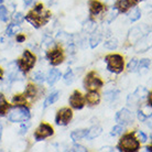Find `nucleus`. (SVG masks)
Returning a JSON list of instances; mask_svg holds the SVG:
<instances>
[{
    "label": "nucleus",
    "instance_id": "obj_1",
    "mask_svg": "<svg viewBox=\"0 0 152 152\" xmlns=\"http://www.w3.org/2000/svg\"><path fill=\"white\" fill-rule=\"evenodd\" d=\"M107 69L110 72L120 73L124 69V58L119 54H110L106 57Z\"/></svg>",
    "mask_w": 152,
    "mask_h": 152
},
{
    "label": "nucleus",
    "instance_id": "obj_2",
    "mask_svg": "<svg viewBox=\"0 0 152 152\" xmlns=\"http://www.w3.org/2000/svg\"><path fill=\"white\" fill-rule=\"evenodd\" d=\"M30 118V111L26 107H15L9 113V120L12 122L27 121Z\"/></svg>",
    "mask_w": 152,
    "mask_h": 152
},
{
    "label": "nucleus",
    "instance_id": "obj_3",
    "mask_svg": "<svg viewBox=\"0 0 152 152\" xmlns=\"http://www.w3.org/2000/svg\"><path fill=\"white\" fill-rule=\"evenodd\" d=\"M139 141L133 137L132 134H127L122 138L119 145V150L126 152H133L139 149Z\"/></svg>",
    "mask_w": 152,
    "mask_h": 152
},
{
    "label": "nucleus",
    "instance_id": "obj_4",
    "mask_svg": "<svg viewBox=\"0 0 152 152\" xmlns=\"http://www.w3.org/2000/svg\"><path fill=\"white\" fill-rule=\"evenodd\" d=\"M35 64V56L31 53L30 51H26L23 53L21 60L18 63V66L19 69L22 71V72H29Z\"/></svg>",
    "mask_w": 152,
    "mask_h": 152
},
{
    "label": "nucleus",
    "instance_id": "obj_5",
    "mask_svg": "<svg viewBox=\"0 0 152 152\" xmlns=\"http://www.w3.org/2000/svg\"><path fill=\"white\" fill-rule=\"evenodd\" d=\"M72 117H73V113L69 108H62L61 110H58V113H57L55 121H56L57 125L65 126L71 121Z\"/></svg>",
    "mask_w": 152,
    "mask_h": 152
},
{
    "label": "nucleus",
    "instance_id": "obj_6",
    "mask_svg": "<svg viewBox=\"0 0 152 152\" xmlns=\"http://www.w3.org/2000/svg\"><path fill=\"white\" fill-rule=\"evenodd\" d=\"M52 134H53V128L46 124H42L35 131L34 137L37 141H41L48 137H51Z\"/></svg>",
    "mask_w": 152,
    "mask_h": 152
},
{
    "label": "nucleus",
    "instance_id": "obj_7",
    "mask_svg": "<svg viewBox=\"0 0 152 152\" xmlns=\"http://www.w3.org/2000/svg\"><path fill=\"white\" fill-rule=\"evenodd\" d=\"M85 86L87 89L89 91H96L103 86V82L99 80L98 77H96L94 75V73H91L88 74L87 77H86V80H85Z\"/></svg>",
    "mask_w": 152,
    "mask_h": 152
},
{
    "label": "nucleus",
    "instance_id": "obj_8",
    "mask_svg": "<svg viewBox=\"0 0 152 152\" xmlns=\"http://www.w3.org/2000/svg\"><path fill=\"white\" fill-rule=\"evenodd\" d=\"M116 121L122 125H128L131 124L133 121V115L131 114V111H129L128 109H121L120 111H118L116 115Z\"/></svg>",
    "mask_w": 152,
    "mask_h": 152
},
{
    "label": "nucleus",
    "instance_id": "obj_9",
    "mask_svg": "<svg viewBox=\"0 0 152 152\" xmlns=\"http://www.w3.org/2000/svg\"><path fill=\"white\" fill-rule=\"evenodd\" d=\"M69 104L75 109H82L84 107V98L80 91H74L73 95L69 97Z\"/></svg>",
    "mask_w": 152,
    "mask_h": 152
},
{
    "label": "nucleus",
    "instance_id": "obj_10",
    "mask_svg": "<svg viewBox=\"0 0 152 152\" xmlns=\"http://www.w3.org/2000/svg\"><path fill=\"white\" fill-rule=\"evenodd\" d=\"M64 60L63 53H62L61 50H54L50 54V63L52 65H58L61 64Z\"/></svg>",
    "mask_w": 152,
    "mask_h": 152
},
{
    "label": "nucleus",
    "instance_id": "obj_11",
    "mask_svg": "<svg viewBox=\"0 0 152 152\" xmlns=\"http://www.w3.org/2000/svg\"><path fill=\"white\" fill-rule=\"evenodd\" d=\"M60 78H61V72L56 69H52L46 76V80H48L49 85H54Z\"/></svg>",
    "mask_w": 152,
    "mask_h": 152
},
{
    "label": "nucleus",
    "instance_id": "obj_12",
    "mask_svg": "<svg viewBox=\"0 0 152 152\" xmlns=\"http://www.w3.org/2000/svg\"><path fill=\"white\" fill-rule=\"evenodd\" d=\"M104 10L103 4H100L98 0H91L89 1V11L91 15H99Z\"/></svg>",
    "mask_w": 152,
    "mask_h": 152
},
{
    "label": "nucleus",
    "instance_id": "obj_13",
    "mask_svg": "<svg viewBox=\"0 0 152 152\" xmlns=\"http://www.w3.org/2000/svg\"><path fill=\"white\" fill-rule=\"evenodd\" d=\"M85 99H86L87 104H89L91 106H93V105H96V104L99 103V100H100V96H99L96 91H91L87 95L85 96Z\"/></svg>",
    "mask_w": 152,
    "mask_h": 152
},
{
    "label": "nucleus",
    "instance_id": "obj_14",
    "mask_svg": "<svg viewBox=\"0 0 152 152\" xmlns=\"http://www.w3.org/2000/svg\"><path fill=\"white\" fill-rule=\"evenodd\" d=\"M140 38H142V31H141L140 28H133L131 29L129 32V41L131 43H134V42H137L138 40Z\"/></svg>",
    "mask_w": 152,
    "mask_h": 152
},
{
    "label": "nucleus",
    "instance_id": "obj_15",
    "mask_svg": "<svg viewBox=\"0 0 152 152\" xmlns=\"http://www.w3.org/2000/svg\"><path fill=\"white\" fill-rule=\"evenodd\" d=\"M149 45H150V44L148 43V38L145 37V38H140L138 40L137 44L134 46V49H136L137 52H143V51H145V50L148 49Z\"/></svg>",
    "mask_w": 152,
    "mask_h": 152
},
{
    "label": "nucleus",
    "instance_id": "obj_16",
    "mask_svg": "<svg viewBox=\"0 0 152 152\" xmlns=\"http://www.w3.org/2000/svg\"><path fill=\"white\" fill-rule=\"evenodd\" d=\"M87 132H88L87 129L75 130V131H73V132L71 133V138H72V140H74V141L82 140V139H84V138H86Z\"/></svg>",
    "mask_w": 152,
    "mask_h": 152
},
{
    "label": "nucleus",
    "instance_id": "obj_17",
    "mask_svg": "<svg viewBox=\"0 0 152 152\" xmlns=\"http://www.w3.org/2000/svg\"><path fill=\"white\" fill-rule=\"evenodd\" d=\"M102 131H103V129H102V127H100V126H95V127H93L91 129L88 130L86 138L89 139V140H91V139H94V138L98 137L99 134L102 133Z\"/></svg>",
    "mask_w": 152,
    "mask_h": 152
},
{
    "label": "nucleus",
    "instance_id": "obj_18",
    "mask_svg": "<svg viewBox=\"0 0 152 152\" xmlns=\"http://www.w3.org/2000/svg\"><path fill=\"white\" fill-rule=\"evenodd\" d=\"M58 97H60V93H58V91L51 93V94L46 97L45 102H44V108H46V107H49L50 105H52V104L55 103L57 99H58Z\"/></svg>",
    "mask_w": 152,
    "mask_h": 152
},
{
    "label": "nucleus",
    "instance_id": "obj_19",
    "mask_svg": "<svg viewBox=\"0 0 152 152\" xmlns=\"http://www.w3.org/2000/svg\"><path fill=\"white\" fill-rule=\"evenodd\" d=\"M100 40H102V34H100V33H98V32L93 33L91 40H89V45H91V49H95L96 46L99 44Z\"/></svg>",
    "mask_w": 152,
    "mask_h": 152
},
{
    "label": "nucleus",
    "instance_id": "obj_20",
    "mask_svg": "<svg viewBox=\"0 0 152 152\" xmlns=\"http://www.w3.org/2000/svg\"><path fill=\"white\" fill-rule=\"evenodd\" d=\"M141 99V96H138V93L136 91L134 94L132 95H130L127 99V104L129 105V106H136L138 103H139V100Z\"/></svg>",
    "mask_w": 152,
    "mask_h": 152
},
{
    "label": "nucleus",
    "instance_id": "obj_21",
    "mask_svg": "<svg viewBox=\"0 0 152 152\" xmlns=\"http://www.w3.org/2000/svg\"><path fill=\"white\" fill-rule=\"evenodd\" d=\"M104 45H105V48H106V49H109V50H115V49H117V46H118V41H117V39H115V38L108 39L107 41H105V43H104Z\"/></svg>",
    "mask_w": 152,
    "mask_h": 152
},
{
    "label": "nucleus",
    "instance_id": "obj_22",
    "mask_svg": "<svg viewBox=\"0 0 152 152\" xmlns=\"http://www.w3.org/2000/svg\"><path fill=\"white\" fill-rule=\"evenodd\" d=\"M119 96V91H110L105 93V99L107 102H114Z\"/></svg>",
    "mask_w": 152,
    "mask_h": 152
},
{
    "label": "nucleus",
    "instance_id": "obj_23",
    "mask_svg": "<svg viewBox=\"0 0 152 152\" xmlns=\"http://www.w3.org/2000/svg\"><path fill=\"white\" fill-rule=\"evenodd\" d=\"M117 8H118V11L126 12L130 8V6L127 0H119L117 2Z\"/></svg>",
    "mask_w": 152,
    "mask_h": 152
},
{
    "label": "nucleus",
    "instance_id": "obj_24",
    "mask_svg": "<svg viewBox=\"0 0 152 152\" xmlns=\"http://www.w3.org/2000/svg\"><path fill=\"white\" fill-rule=\"evenodd\" d=\"M18 30H19V26L12 22L11 24H9V26H8L6 33H7V35H9V37H12V35H15V33L18 32Z\"/></svg>",
    "mask_w": 152,
    "mask_h": 152
},
{
    "label": "nucleus",
    "instance_id": "obj_25",
    "mask_svg": "<svg viewBox=\"0 0 152 152\" xmlns=\"http://www.w3.org/2000/svg\"><path fill=\"white\" fill-rule=\"evenodd\" d=\"M149 66H150V60H141L140 61V64H139V69L141 71V73L145 72V71H148Z\"/></svg>",
    "mask_w": 152,
    "mask_h": 152
},
{
    "label": "nucleus",
    "instance_id": "obj_26",
    "mask_svg": "<svg viewBox=\"0 0 152 152\" xmlns=\"http://www.w3.org/2000/svg\"><path fill=\"white\" fill-rule=\"evenodd\" d=\"M140 17H141V12L138 8H134L133 11L130 13V20H131V22H134V21L139 20L140 19Z\"/></svg>",
    "mask_w": 152,
    "mask_h": 152
},
{
    "label": "nucleus",
    "instance_id": "obj_27",
    "mask_svg": "<svg viewBox=\"0 0 152 152\" xmlns=\"http://www.w3.org/2000/svg\"><path fill=\"white\" fill-rule=\"evenodd\" d=\"M0 20L1 21H8V10L4 6H0Z\"/></svg>",
    "mask_w": 152,
    "mask_h": 152
},
{
    "label": "nucleus",
    "instance_id": "obj_28",
    "mask_svg": "<svg viewBox=\"0 0 152 152\" xmlns=\"http://www.w3.org/2000/svg\"><path fill=\"white\" fill-rule=\"evenodd\" d=\"M73 80H74V74H73V72L69 69V71H67V73L64 75V82H65V84L69 85V84L73 83Z\"/></svg>",
    "mask_w": 152,
    "mask_h": 152
},
{
    "label": "nucleus",
    "instance_id": "obj_29",
    "mask_svg": "<svg viewBox=\"0 0 152 152\" xmlns=\"http://www.w3.org/2000/svg\"><path fill=\"white\" fill-rule=\"evenodd\" d=\"M26 94H27V96H29V97H34L35 94H37V88H35L32 84H29L27 87Z\"/></svg>",
    "mask_w": 152,
    "mask_h": 152
},
{
    "label": "nucleus",
    "instance_id": "obj_30",
    "mask_svg": "<svg viewBox=\"0 0 152 152\" xmlns=\"http://www.w3.org/2000/svg\"><path fill=\"white\" fill-rule=\"evenodd\" d=\"M33 80L35 82H38V83H43L44 80H45V76L42 72H35L33 74Z\"/></svg>",
    "mask_w": 152,
    "mask_h": 152
},
{
    "label": "nucleus",
    "instance_id": "obj_31",
    "mask_svg": "<svg viewBox=\"0 0 152 152\" xmlns=\"http://www.w3.org/2000/svg\"><path fill=\"white\" fill-rule=\"evenodd\" d=\"M8 109H9V104L4 99V100L0 103V116H4V115L7 113Z\"/></svg>",
    "mask_w": 152,
    "mask_h": 152
},
{
    "label": "nucleus",
    "instance_id": "obj_32",
    "mask_svg": "<svg viewBox=\"0 0 152 152\" xmlns=\"http://www.w3.org/2000/svg\"><path fill=\"white\" fill-rule=\"evenodd\" d=\"M23 20H24V17H23V15L20 13V12L15 13V15L12 17V21H13V23H15V24H20Z\"/></svg>",
    "mask_w": 152,
    "mask_h": 152
},
{
    "label": "nucleus",
    "instance_id": "obj_33",
    "mask_svg": "<svg viewBox=\"0 0 152 152\" xmlns=\"http://www.w3.org/2000/svg\"><path fill=\"white\" fill-rule=\"evenodd\" d=\"M13 103L17 105H23L26 103V96L24 95H17L15 97H13Z\"/></svg>",
    "mask_w": 152,
    "mask_h": 152
},
{
    "label": "nucleus",
    "instance_id": "obj_34",
    "mask_svg": "<svg viewBox=\"0 0 152 152\" xmlns=\"http://www.w3.org/2000/svg\"><path fill=\"white\" fill-rule=\"evenodd\" d=\"M137 65H138V60H137V58H132V60H131V61L128 63L127 69H128L129 72H132V71H134V69H136Z\"/></svg>",
    "mask_w": 152,
    "mask_h": 152
},
{
    "label": "nucleus",
    "instance_id": "obj_35",
    "mask_svg": "<svg viewBox=\"0 0 152 152\" xmlns=\"http://www.w3.org/2000/svg\"><path fill=\"white\" fill-rule=\"evenodd\" d=\"M53 40L50 38V37H45L44 40H43V46L45 48V49H50L51 46H53Z\"/></svg>",
    "mask_w": 152,
    "mask_h": 152
},
{
    "label": "nucleus",
    "instance_id": "obj_36",
    "mask_svg": "<svg viewBox=\"0 0 152 152\" xmlns=\"http://www.w3.org/2000/svg\"><path fill=\"white\" fill-rule=\"evenodd\" d=\"M71 151L73 152H87V149L83 147V145H74L71 149Z\"/></svg>",
    "mask_w": 152,
    "mask_h": 152
},
{
    "label": "nucleus",
    "instance_id": "obj_37",
    "mask_svg": "<svg viewBox=\"0 0 152 152\" xmlns=\"http://www.w3.org/2000/svg\"><path fill=\"white\" fill-rule=\"evenodd\" d=\"M122 131H124V129H122V127L120 125L115 126L114 128H113V131H111V136H118V134H120Z\"/></svg>",
    "mask_w": 152,
    "mask_h": 152
},
{
    "label": "nucleus",
    "instance_id": "obj_38",
    "mask_svg": "<svg viewBox=\"0 0 152 152\" xmlns=\"http://www.w3.org/2000/svg\"><path fill=\"white\" fill-rule=\"evenodd\" d=\"M29 127H30V124H29V122H28V124H23V125L21 126V128H20V134H24V133L28 131Z\"/></svg>",
    "mask_w": 152,
    "mask_h": 152
},
{
    "label": "nucleus",
    "instance_id": "obj_39",
    "mask_svg": "<svg viewBox=\"0 0 152 152\" xmlns=\"http://www.w3.org/2000/svg\"><path fill=\"white\" fill-rule=\"evenodd\" d=\"M137 116H138V119H139L140 121H145V119H147V116H145L141 110H138Z\"/></svg>",
    "mask_w": 152,
    "mask_h": 152
},
{
    "label": "nucleus",
    "instance_id": "obj_40",
    "mask_svg": "<svg viewBox=\"0 0 152 152\" xmlns=\"http://www.w3.org/2000/svg\"><path fill=\"white\" fill-rule=\"evenodd\" d=\"M138 137H139V139H140L141 142L147 141V136H145V133L142 132V131H138Z\"/></svg>",
    "mask_w": 152,
    "mask_h": 152
},
{
    "label": "nucleus",
    "instance_id": "obj_41",
    "mask_svg": "<svg viewBox=\"0 0 152 152\" xmlns=\"http://www.w3.org/2000/svg\"><path fill=\"white\" fill-rule=\"evenodd\" d=\"M100 151H110V152H113V151H114V149L111 148V147H104V148L100 149Z\"/></svg>",
    "mask_w": 152,
    "mask_h": 152
},
{
    "label": "nucleus",
    "instance_id": "obj_42",
    "mask_svg": "<svg viewBox=\"0 0 152 152\" xmlns=\"http://www.w3.org/2000/svg\"><path fill=\"white\" fill-rule=\"evenodd\" d=\"M24 35H19V37H17V41L18 42H22V41H24Z\"/></svg>",
    "mask_w": 152,
    "mask_h": 152
},
{
    "label": "nucleus",
    "instance_id": "obj_43",
    "mask_svg": "<svg viewBox=\"0 0 152 152\" xmlns=\"http://www.w3.org/2000/svg\"><path fill=\"white\" fill-rule=\"evenodd\" d=\"M33 1H34V0H24V4H26V6H30V4H32Z\"/></svg>",
    "mask_w": 152,
    "mask_h": 152
},
{
    "label": "nucleus",
    "instance_id": "obj_44",
    "mask_svg": "<svg viewBox=\"0 0 152 152\" xmlns=\"http://www.w3.org/2000/svg\"><path fill=\"white\" fill-rule=\"evenodd\" d=\"M149 97H148V102H149V106H151V93H149Z\"/></svg>",
    "mask_w": 152,
    "mask_h": 152
},
{
    "label": "nucleus",
    "instance_id": "obj_45",
    "mask_svg": "<svg viewBox=\"0 0 152 152\" xmlns=\"http://www.w3.org/2000/svg\"><path fill=\"white\" fill-rule=\"evenodd\" d=\"M1 134H2V126L0 124V139H1Z\"/></svg>",
    "mask_w": 152,
    "mask_h": 152
}]
</instances>
